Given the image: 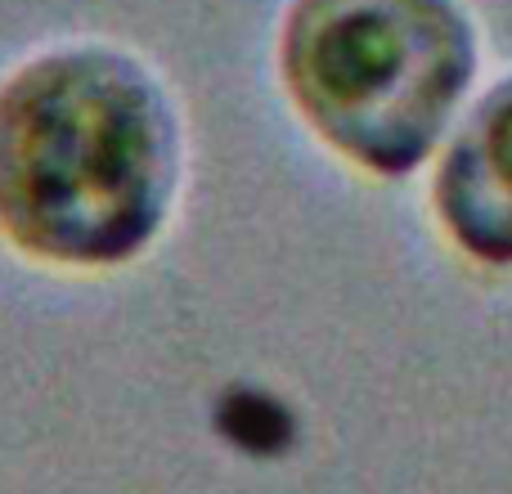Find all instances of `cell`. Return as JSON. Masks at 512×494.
Returning a JSON list of instances; mask_svg holds the SVG:
<instances>
[{"mask_svg":"<svg viewBox=\"0 0 512 494\" xmlns=\"http://www.w3.org/2000/svg\"><path fill=\"white\" fill-rule=\"evenodd\" d=\"M176 176L171 99L126 54L54 50L0 86V230L23 252L126 261L158 234Z\"/></svg>","mask_w":512,"mask_h":494,"instance_id":"cell-1","label":"cell"},{"mask_svg":"<svg viewBox=\"0 0 512 494\" xmlns=\"http://www.w3.org/2000/svg\"><path fill=\"white\" fill-rule=\"evenodd\" d=\"M472 68L477 32L454 0H297L283 27L301 117L373 171L427 158Z\"/></svg>","mask_w":512,"mask_h":494,"instance_id":"cell-2","label":"cell"},{"mask_svg":"<svg viewBox=\"0 0 512 494\" xmlns=\"http://www.w3.org/2000/svg\"><path fill=\"white\" fill-rule=\"evenodd\" d=\"M436 207L463 252L495 265L512 261V81L481 99L445 153Z\"/></svg>","mask_w":512,"mask_h":494,"instance_id":"cell-3","label":"cell"}]
</instances>
